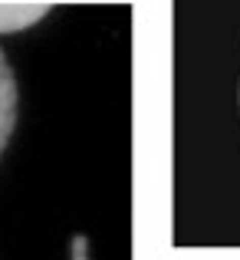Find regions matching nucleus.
<instances>
[{
    "label": "nucleus",
    "instance_id": "f257e3e1",
    "mask_svg": "<svg viewBox=\"0 0 240 260\" xmlns=\"http://www.w3.org/2000/svg\"><path fill=\"white\" fill-rule=\"evenodd\" d=\"M17 119H20V83H17V73H13L7 53L0 50V155L10 145Z\"/></svg>",
    "mask_w": 240,
    "mask_h": 260
},
{
    "label": "nucleus",
    "instance_id": "f03ea898",
    "mask_svg": "<svg viewBox=\"0 0 240 260\" xmlns=\"http://www.w3.org/2000/svg\"><path fill=\"white\" fill-rule=\"evenodd\" d=\"M50 10H53L50 0H0V33L30 30Z\"/></svg>",
    "mask_w": 240,
    "mask_h": 260
},
{
    "label": "nucleus",
    "instance_id": "7ed1b4c3",
    "mask_svg": "<svg viewBox=\"0 0 240 260\" xmlns=\"http://www.w3.org/2000/svg\"><path fill=\"white\" fill-rule=\"evenodd\" d=\"M70 260H89V234H73Z\"/></svg>",
    "mask_w": 240,
    "mask_h": 260
}]
</instances>
